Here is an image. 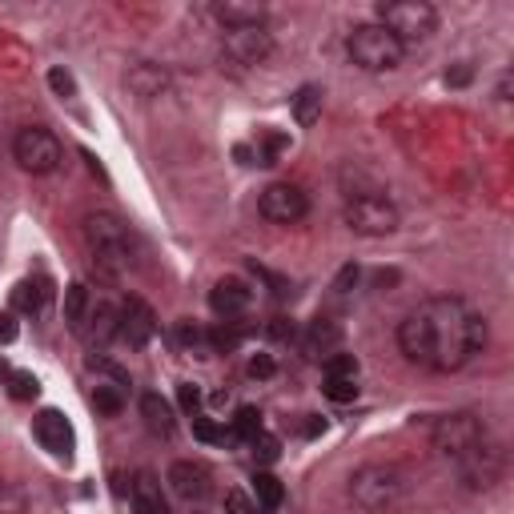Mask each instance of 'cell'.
I'll return each mask as SVG.
<instances>
[{"instance_id": "obj_33", "label": "cell", "mask_w": 514, "mask_h": 514, "mask_svg": "<svg viewBox=\"0 0 514 514\" xmlns=\"http://www.w3.org/2000/svg\"><path fill=\"white\" fill-rule=\"evenodd\" d=\"M49 89H53L61 101L77 97V81H73V73H65V69H49Z\"/></svg>"}, {"instance_id": "obj_24", "label": "cell", "mask_w": 514, "mask_h": 514, "mask_svg": "<svg viewBox=\"0 0 514 514\" xmlns=\"http://www.w3.org/2000/svg\"><path fill=\"white\" fill-rule=\"evenodd\" d=\"M177 342H181L189 354H197V358H213V354H217L213 334H209V330H201L197 322H177Z\"/></svg>"}, {"instance_id": "obj_32", "label": "cell", "mask_w": 514, "mask_h": 514, "mask_svg": "<svg viewBox=\"0 0 514 514\" xmlns=\"http://www.w3.org/2000/svg\"><path fill=\"white\" fill-rule=\"evenodd\" d=\"M326 378H358V358L354 354H330L326 358Z\"/></svg>"}, {"instance_id": "obj_3", "label": "cell", "mask_w": 514, "mask_h": 514, "mask_svg": "<svg viewBox=\"0 0 514 514\" xmlns=\"http://www.w3.org/2000/svg\"><path fill=\"white\" fill-rule=\"evenodd\" d=\"M85 241H89V249H93V262H97L105 274L121 278V274L133 270V237H129V229H125L113 213H93V217H85Z\"/></svg>"}, {"instance_id": "obj_42", "label": "cell", "mask_w": 514, "mask_h": 514, "mask_svg": "<svg viewBox=\"0 0 514 514\" xmlns=\"http://www.w3.org/2000/svg\"><path fill=\"white\" fill-rule=\"evenodd\" d=\"M470 81V69H454V73H446V85H466Z\"/></svg>"}, {"instance_id": "obj_1", "label": "cell", "mask_w": 514, "mask_h": 514, "mask_svg": "<svg viewBox=\"0 0 514 514\" xmlns=\"http://www.w3.org/2000/svg\"><path fill=\"white\" fill-rule=\"evenodd\" d=\"M398 350L406 362L430 374H458L486 350V318L462 298L438 294L410 310L398 326Z\"/></svg>"}, {"instance_id": "obj_19", "label": "cell", "mask_w": 514, "mask_h": 514, "mask_svg": "<svg viewBox=\"0 0 514 514\" xmlns=\"http://www.w3.org/2000/svg\"><path fill=\"white\" fill-rule=\"evenodd\" d=\"M141 418H145V426L153 430V434H161V438H169L173 434V406L161 398V394H145L141 398Z\"/></svg>"}, {"instance_id": "obj_40", "label": "cell", "mask_w": 514, "mask_h": 514, "mask_svg": "<svg viewBox=\"0 0 514 514\" xmlns=\"http://www.w3.org/2000/svg\"><path fill=\"white\" fill-rule=\"evenodd\" d=\"M266 334H270V338H282V342H286V338H294V322H286V318H274Z\"/></svg>"}, {"instance_id": "obj_36", "label": "cell", "mask_w": 514, "mask_h": 514, "mask_svg": "<svg viewBox=\"0 0 514 514\" xmlns=\"http://www.w3.org/2000/svg\"><path fill=\"white\" fill-rule=\"evenodd\" d=\"M89 370H101V374H109L117 386H129V374H125L117 362H109V358H89Z\"/></svg>"}, {"instance_id": "obj_4", "label": "cell", "mask_w": 514, "mask_h": 514, "mask_svg": "<svg viewBox=\"0 0 514 514\" xmlns=\"http://www.w3.org/2000/svg\"><path fill=\"white\" fill-rule=\"evenodd\" d=\"M402 494H406V478H402L398 466L374 462V466H362V470L350 474V498H354V506H362L366 514H386V510H394V506L402 502Z\"/></svg>"}, {"instance_id": "obj_34", "label": "cell", "mask_w": 514, "mask_h": 514, "mask_svg": "<svg viewBox=\"0 0 514 514\" xmlns=\"http://www.w3.org/2000/svg\"><path fill=\"white\" fill-rule=\"evenodd\" d=\"M253 454L262 458V462H278V454H282V442H278L274 434H266V430H262V434L253 438Z\"/></svg>"}, {"instance_id": "obj_6", "label": "cell", "mask_w": 514, "mask_h": 514, "mask_svg": "<svg viewBox=\"0 0 514 514\" xmlns=\"http://www.w3.org/2000/svg\"><path fill=\"white\" fill-rule=\"evenodd\" d=\"M378 25L398 41V45H418L438 29V13L426 0H390L378 9Z\"/></svg>"}, {"instance_id": "obj_41", "label": "cell", "mask_w": 514, "mask_h": 514, "mask_svg": "<svg viewBox=\"0 0 514 514\" xmlns=\"http://www.w3.org/2000/svg\"><path fill=\"white\" fill-rule=\"evenodd\" d=\"M350 282H358V270H354V266H346V270L338 274V282H334V290H338V294H346V290H350Z\"/></svg>"}, {"instance_id": "obj_2", "label": "cell", "mask_w": 514, "mask_h": 514, "mask_svg": "<svg viewBox=\"0 0 514 514\" xmlns=\"http://www.w3.org/2000/svg\"><path fill=\"white\" fill-rule=\"evenodd\" d=\"M430 442L458 470V478L466 486L482 490V486L498 482L502 450H498V442L486 434V426L474 414H446V418H438L434 430H430Z\"/></svg>"}, {"instance_id": "obj_43", "label": "cell", "mask_w": 514, "mask_h": 514, "mask_svg": "<svg viewBox=\"0 0 514 514\" xmlns=\"http://www.w3.org/2000/svg\"><path fill=\"white\" fill-rule=\"evenodd\" d=\"M9 374H13V370H9L5 362H0V382H9Z\"/></svg>"}, {"instance_id": "obj_13", "label": "cell", "mask_w": 514, "mask_h": 514, "mask_svg": "<svg viewBox=\"0 0 514 514\" xmlns=\"http://www.w3.org/2000/svg\"><path fill=\"white\" fill-rule=\"evenodd\" d=\"M249 306H253V290H249L241 278H221V282L209 290V310H213L221 322L245 318Z\"/></svg>"}, {"instance_id": "obj_12", "label": "cell", "mask_w": 514, "mask_h": 514, "mask_svg": "<svg viewBox=\"0 0 514 514\" xmlns=\"http://www.w3.org/2000/svg\"><path fill=\"white\" fill-rule=\"evenodd\" d=\"M157 334V314L149 310V302L141 298H129L125 310H121V322H117V338L129 346V350H145Z\"/></svg>"}, {"instance_id": "obj_39", "label": "cell", "mask_w": 514, "mask_h": 514, "mask_svg": "<svg viewBox=\"0 0 514 514\" xmlns=\"http://www.w3.org/2000/svg\"><path fill=\"white\" fill-rule=\"evenodd\" d=\"M17 334H21V326H17V314H0V346L17 342Z\"/></svg>"}, {"instance_id": "obj_22", "label": "cell", "mask_w": 514, "mask_h": 514, "mask_svg": "<svg viewBox=\"0 0 514 514\" xmlns=\"http://www.w3.org/2000/svg\"><path fill=\"white\" fill-rule=\"evenodd\" d=\"M129 89H133L137 97H161V93L169 89V77H165L161 65H137V69L129 73Z\"/></svg>"}, {"instance_id": "obj_35", "label": "cell", "mask_w": 514, "mask_h": 514, "mask_svg": "<svg viewBox=\"0 0 514 514\" xmlns=\"http://www.w3.org/2000/svg\"><path fill=\"white\" fill-rule=\"evenodd\" d=\"M225 510H229V514H262V510H257V502H253L245 490H229V494H225Z\"/></svg>"}, {"instance_id": "obj_15", "label": "cell", "mask_w": 514, "mask_h": 514, "mask_svg": "<svg viewBox=\"0 0 514 514\" xmlns=\"http://www.w3.org/2000/svg\"><path fill=\"white\" fill-rule=\"evenodd\" d=\"M338 342H342V326H338L334 318H318V322H310V330H306V338H302V354H306L310 362H318V358L338 354Z\"/></svg>"}, {"instance_id": "obj_20", "label": "cell", "mask_w": 514, "mask_h": 514, "mask_svg": "<svg viewBox=\"0 0 514 514\" xmlns=\"http://www.w3.org/2000/svg\"><path fill=\"white\" fill-rule=\"evenodd\" d=\"M89 338L97 342V346H105L109 338H117V322H121V310H113L109 302H97V306H89Z\"/></svg>"}, {"instance_id": "obj_30", "label": "cell", "mask_w": 514, "mask_h": 514, "mask_svg": "<svg viewBox=\"0 0 514 514\" xmlns=\"http://www.w3.org/2000/svg\"><path fill=\"white\" fill-rule=\"evenodd\" d=\"M193 434L201 438V442H209V446H217V442H237L233 434H225L213 418H201V414H193Z\"/></svg>"}, {"instance_id": "obj_38", "label": "cell", "mask_w": 514, "mask_h": 514, "mask_svg": "<svg viewBox=\"0 0 514 514\" xmlns=\"http://www.w3.org/2000/svg\"><path fill=\"white\" fill-rule=\"evenodd\" d=\"M274 374V358L270 354H253L249 358V378H270Z\"/></svg>"}, {"instance_id": "obj_8", "label": "cell", "mask_w": 514, "mask_h": 514, "mask_svg": "<svg viewBox=\"0 0 514 514\" xmlns=\"http://www.w3.org/2000/svg\"><path fill=\"white\" fill-rule=\"evenodd\" d=\"M13 157H17V165H21L25 173L45 177V173H53V169L61 165V141H57L49 129L33 125V129H21V133H17Z\"/></svg>"}, {"instance_id": "obj_23", "label": "cell", "mask_w": 514, "mask_h": 514, "mask_svg": "<svg viewBox=\"0 0 514 514\" xmlns=\"http://www.w3.org/2000/svg\"><path fill=\"white\" fill-rule=\"evenodd\" d=\"M89 290L81 286V282H73L69 290H65V322H69V330L73 334H85V318H89Z\"/></svg>"}, {"instance_id": "obj_29", "label": "cell", "mask_w": 514, "mask_h": 514, "mask_svg": "<svg viewBox=\"0 0 514 514\" xmlns=\"http://www.w3.org/2000/svg\"><path fill=\"white\" fill-rule=\"evenodd\" d=\"M322 394H326L330 402H354V398H358V378H326Z\"/></svg>"}, {"instance_id": "obj_27", "label": "cell", "mask_w": 514, "mask_h": 514, "mask_svg": "<svg viewBox=\"0 0 514 514\" xmlns=\"http://www.w3.org/2000/svg\"><path fill=\"white\" fill-rule=\"evenodd\" d=\"M9 394H13L17 402H33V398L41 394L37 374H29V370H13V374H9Z\"/></svg>"}, {"instance_id": "obj_11", "label": "cell", "mask_w": 514, "mask_h": 514, "mask_svg": "<svg viewBox=\"0 0 514 514\" xmlns=\"http://www.w3.org/2000/svg\"><path fill=\"white\" fill-rule=\"evenodd\" d=\"M33 434H37V442H41V450H49L53 458H73V446H77V434H73V422L61 414V410H53V406H45L37 418H33Z\"/></svg>"}, {"instance_id": "obj_18", "label": "cell", "mask_w": 514, "mask_h": 514, "mask_svg": "<svg viewBox=\"0 0 514 514\" xmlns=\"http://www.w3.org/2000/svg\"><path fill=\"white\" fill-rule=\"evenodd\" d=\"M49 306V290L45 282H17L13 286V314H25V318H41Z\"/></svg>"}, {"instance_id": "obj_37", "label": "cell", "mask_w": 514, "mask_h": 514, "mask_svg": "<svg viewBox=\"0 0 514 514\" xmlns=\"http://www.w3.org/2000/svg\"><path fill=\"white\" fill-rule=\"evenodd\" d=\"M177 398H181V410H185V414H197V406H201V390H197L193 382H177Z\"/></svg>"}, {"instance_id": "obj_10", "label": "cell", "mask_w": 514, "mask_h": 514, "mask_svg": "<svg viewBox=\"0 0 514 514\" xmlns=\"http://www.w3.org/2000/svg\"><path fill=\"white\" fill-rule=\"evenodd\" d=\"M274 49V37L266 25H245V29H225V57L237 65H262Z\"/></svg>"}, {"instance_id": "obj_7", "label": "cell", "mask_w": 514, "mask_h": 514, "mask_svg": "<svg viewBox=\"0 0 514 514\" xmlns=\"http://www.w3.org/2000/svg\"><path fill=\"white\" fill-rule=\"evenodd\" d=\"M342 217H346V225H350L354 233H362V237H386V233L398 229V209H394L386 197H378V193H354V197L346 201Z\"/></svg>"}, {"instance_id": "obj_31", "label": "cell", "mask_w": 514, "mask_h": 514, "mask_svg": "<svg viewBox=\"0 0 514 514\" xmlns=\"http://www.w3.org/2000/svg\"><path fill=\"white\" fill-rule=\"evenodd\" d=\"M25 510H29V498L13 482H0V514H25Z\"/></svg>"}, {"instance_id": "obj_9", "label": "cell", "mask_w": 514, "mask_h": 514, "mask_svg": "<svg viewBox=\"0 0 514 514\" xmlns=\"http://www.w3.org/2000/svg\"><path fill=\"white\" fill-rule=\"evenodd\" d=\"M257 209H262V217L274 221V225H294V221H302L310 213V201H306V193L298 185L274 181V185L262 189V197H257Z\"/></svg>"}, {"instance_id": "obj_25", "label": "cell", "mask_w": 514, "mask_h": 514, "mask_svg": "<svg viewBox=\"0 0 514 514\" xmlns=\"http://www.w3.org/2000/svg\"><path fill=\"white\" fill-rule=\"evenodd\" d=\"M318 113H322V89H318V85L298 89V97H294V121H298L302 129H310V125L318 121Z\"/></svg>"}, {"instance_id": "obj_26", "label": "cell", "mask_w": 514, "mask_h": 514, "mask_svg": "<svg viewBox=\"0 0 514 514\" xmlns=\"http://www.w3.org/2000/svg\"><path fill=\"white\" fill-rule=\"evenodd\" d=\"M257 434H262V410H257V406H237V414H233V438L253 442Z\"/></svg>"}, {"instance_id": "obj_21", "label": "cell", "mask_w": 514, "mask_h": 514, "mask_svg": "<svg viewBox=\"0 0 514 514\" xmlns=\"http://www.w3.org/2000/svg\"><path fill=\"white\" fill-rule=\"evenodd\" d=\"M282 498H286V490H282V482H278L270 470H257V474H253V502H257V510L274 514V510L282 506Z\"/></svg>"}, {"instance_id": "obj_5", "label": "cell", "mask_w": 514, "mask_h": 514, "mask_svg": "<svg viewBox=\"0 0 514 514\" xmlns=\"http://www.w3.org/2000/svg\"><path fill=\"white\" fill-rule=\"evenodd\" d=\"M346 53L366 73H394L406 57V45H398L382 25H358L346 41Z\"/></svg>"}, {"instance_id": "obj_17", "label": "cell", "mask_w": 514, "mask_h": 514, "mask_svg": "<svg viewBox=\"0 0 514 514\" xmlns=\"http://www.w3.org/2000/svg\"><path fill=\"white\" fill-rule=\"evenodd\" d=\"M213 13L225 29H245V25L266 21V5H257V0H225V5H217Z\"/></svg>"}, {"instance_id": "obj_14", "label": "cell", "mask_w": 514, "mask_h": 514, "mask_svg": "<svg viewBox=\"0 0 514 514\" xmlns=\"http://www.w3.org/2000/svg\"><path fill=\"white\" fill-rule=\"evenodd\" d=\"M169 486H173L177 498L201 502V498H209V490H213V474H209V466H201V462H173V466H169Z\"/></svg>"}, {"instance_id": "obj_28", "label": "cell", "mask_w": 514, "mask_h": 514, "mask_svg": "<svg viewBox=\"0 0 514 514\" xmlns=\"http://www.w3.org/2000/svg\"><path fill=\"white\" fill-rule=\"evenodd\" d=\"M93 406L105 414V418H117L125 410V398H121V386H97L93 390Z\"/></svg>"}, {"instance_id": "obj_16", "label": "cell", "mask_w": 514, "mask_h": 514, "mask_svg": "<svg viewBox=\"0 0 514 514\" xmlns=\"http://www.w3.org/2000/svg\"><path fill=\"white\" fill-rule=\"evenodd\" d=\"M133 510L137 514H173L169 502H165V494H161V482L149 470H141L133 478Z\"/></svg>"}]
</instances>
